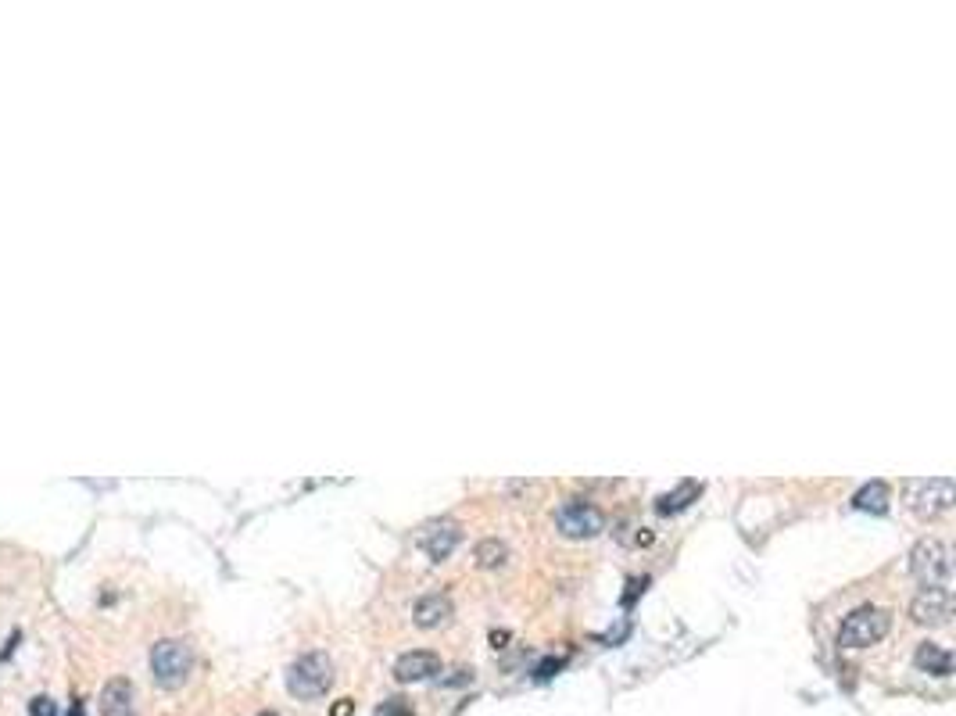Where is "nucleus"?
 I'll return each instance as SVG.
<instances>
[{
	"label": "nucleus",
	"mask_w": 956,
	"mask_h": 716,
	"mask_svg": "<svg viewBox=\"0 0 956 716\" xmlns=\"http://www.w3.org/2000/svg\"><path fill=\"white\" fill-rule=\"evenodd\" d=\"M333 684V663L323 652H308V656L294 659L287 670V691L298 699H319Z\"/></svg>",
	"instance_id": "1"
},
{
	"label": "nucleus",
	"mask_w": 956,
	"mask_h": 716,
	"mask_svg": "<svg viewBox=\"0 0 956 716\" xmlns=\"http://www.w3.org/2000/svg\"><path fill=\"white\" fill-rule=\"evenodd\" d=\"M151 670L162 688H180L194 670V652H190L187 641L165 638L151 648Z\"/></svg>",
	"instance_id": "2"
},
{
	"label": "nucleus",
	"mask_w": 956,
	"mask_h": 716,
	"mask_svg": "<svg viewBox=\"0 0 956 716\" xmlns=\"http://www.w3.org/2000/svg\"><path fill=\"white\" fill-rule=\"evenodd\" d=\"M910 573L921 580L924 588H949L953 580V563H949V548L935 537L917 541L910 552Z\"/></svg>",
	"instance_id": "3"
},
{
	"label": "nucleus",
	"mask_w": 956,
	"mask_h": 716,
	"mask_svg": "<svg viewBox=\"0 0 956 716\" xmlns=\"http://www.w3.org/2000/svg\"><path fill=\"white\" fill-rule=\"evenodd\" d=\"M888 613L878 606H860L853 609V613L842 620V627H838V645L842 648H867V645H878L881 638L888 634Z\"/></svg>",
	"instance_id": "4"
},
{
	"label": "nucleus",
	"mask_w": 956,
	"mask_h": 716,
	"mask_svg": "<svg viewBox=\"0 0 956 716\" xmlns=\"http://www.w3.org/2000/svg\"><path fill=\"white\" fill-rule=\"evenodd\" d=\"M555 527H559V534L573 537V541H581V537H595L606 530V516L595 509V505L581 502V498H570V502H563L559 509H555Z\"/></svg>",
	"instance_id": "5"
},
{
	"label": "nucleus",
	"mask_w": 956,
	"mask_h": 716,
	"mask_svg": "<svg viewBox=\"0 0 956 716\" xmlns=\"http://www.w3.org/2000/svg\"><path fill=\"white\" fill-rule=\"evenodd\" d=\"M906 495H910L914 512H921V516H939V512H946L949 505H953V480L946 477L914 480Z\"/></svg>",
	"instance_id": "6"
},
{
	"label": "nucleus",
	"mask_w": 956,
	"mask_h": 716,
	"mask_svg": "<svg viewBox=\"0 0 956 716\" xmlns=\"http://www.w3.org/2000/svg\"><path fill=\"white\" fill-rule=\"evenodd\" d=\"M910 616L917 623H928V627H946L949 616H953V595L949 588H924L921 595L910 602Z\"/></svg>",
	"instance_id": "7"
},
{
	"label": "nucleus",
	"mask_w": 956,
	"mask_h": 716,
	"mask_svg": "<svg viewBox=\"0 0 956 716\" xmlns=\"http://www.w3.org/2000/svg\"><path fill=\"white\" fill-rule=\"evenodd\" d=\"M459 537H462V530H459V523H452V520H437V523H427V527L419 530V548L434 559V563H444L448 555L455 552V545H459Z\"/></svg>",
	"instance_id": "8"
},
{
	"label": "nucleus",
	"mask_w": 956,
	"mask_h": 716,
	"mask_svg": "<svg viewBox=\"0 0 956 716\" xmlns=\"http://www.w3.org/2000/svg\"><path fill=\"white\" fill-rule=\"evenodd\" d=\"M441 674V656L437 652H405L398 663H394V677L398 681H427V677Z\"/></svg>",
	"instance_id": "9"
},
{
	"label": "nucleus",
	"mask_w": 956,
	"mask_h": 716,
	"mask_svg": "<svg viewBox=\"0 0 956 716\" xmlns=\"http://www.w3.org/2000/svg\"><path fill=\"white\" fill-rule=\"evenodd\" d=\"M452 616H455V606L448 595H423L416 602V609H412V620H416V627H423V631L444 627Z\"/></svg>",
	"instance_id": "10"
},
{
	"label": "nucleus",
	"mask_w": 956,
	"mask_h": 716,
	"mask_svg": "<svg viewBox=\"0 0 956 716\" xmlns=\"http://www.w3.org/2000/svg\"><path fill=\"white\" fill-rule=\"evenodd\" d=\"M101 713L104 716H133V684L129 681H108L101 695Z\"/></svg>",
	"instance_id": "11"
},
{
	"label": "nucleus",
	"mask_w": 956,
	"mask_h": 716,
	"mask_svg": "<svg viewBox=\"0 0 956 716\" xmlns=\"http://www.w3.org/2000/svg\"><path fill=\"white\" fill-rule=\"evenodd\" d=\"M914 663H917V670H924V674H935V677L953 674V656H949L942 645H931V641H924V645L917 648Z\"/></svg>",
	"instance_id": "12"
},
{
	"label": "nucleus",
	"mask_w": 956,
	"mask_h": 716,
	"mask_svg": "<svg viewBox=\"0 0 956 716\" xmlns=\"http://www.w3.org/2000/svg\"><path fill=\"white\" fill-rule=\"evenodd\" d=\"M853 509L860 512H885L888 509V487L881 484V480H874V484L860 487L853 498Z\"/></svg>",
	"instance_id": "13"
},
{
	"label": "nucleus",
	"mask_w": 956,
	"mask_h": 716,
	"mask_svg": "<svg viewBox=\"0 0 956 716\" xmlns=\"http://www.w3.org/2000/svg\"><path fill=\"white\" fill-rule=\"evenodd\" d=\"M699 491H702V487L695 484V480H684V484L677 487V491H670V495H663V498H659V502H656V509L663 512V516H666V512H681L684 505H692L695 498H699Z\"/></svg>",
	"instance_id": "14"
},
{
	"label": "nucleus",
	"mask_w": 956,
	"mask_h": 716,
	"mask_svg": "<svg viewBox=\"0 0 956 716\" xmlns=\"http://www.w3.org/2000/svg\"><path fill=\"white\" fill-rule=\"evenodd\" d=\"M505 563H509V545H505V541H498V537L480 541L477 566H484V570H498V566H505Z\"/></svg>",
	"instance_id": "15"
},
{
	"label": "nucleus",
	"mask_w": 956,
	"mask_h": 716,
	"mask_svg": "<svg viewBox=\"0 0 956 716\" xmlns=\"http://www.w3.org/2000/svg\"><path fill=\"white\" fill-rule=\"evenodd\" d=\"M29 716H58V702L47 699V695H36V699L29 702Z\"/></svg>",
	"instance_id": "16"
},
{
	"label": "nucleus",
	"mask_w": 956,
	"mask_h": 716,
	"mask_svg": "<svg viewBox=\"0 0 956 716\" xmlns=\"http://www.w3.org/2000/svg\"><path fill=\"white\" fill-rule=\"evenodd\" d=\"M380 716H412V709L405 706V699H387L380 706Z\"/></svg>",
	"instance_id": "17"
},
{
	"label": "nucleus",
	"mask_w": 956,
	"mask_h": 716,
	"mask_svg": "<svg viewBox=\"0 0 956 716\" xmlns=\"http://www.w3.org/2000/svg\"><path fill=\"white\" fill-rule=\"evenodd\" d=\"M351 709H355V702L351 699H341L337 706H333V713L330 716H351Z\"/></svg>",
	"instance_id": "18"
},
{
	"label": "nucleus",
	"mask_w": 956,
	"mask_h": 716,
	"mask_svg": "<svg viewBox=\"0 0 956 716\" xmlns=\"http://www.w3.org/2000/svg\"><path fill=\"white\" fill-rule=\"evenodd\" d=\"M69 716H86V709H83V702H72V709H69Z\"/></svg>",
	"instance_id": "19"
},
{
	"label": "nucleus",
	"mask_w": 956,
	"mask_h": 716,
	"mask_svg": "<svg viewBox=\"0 0 956 716\" xmlns=\"http://www.w3.org/2000/svg\"><path fill=\"white\" fill-rule=\"evenodd\" d=\"M265 716H273V713H265Z\"/></svg>",
	"instance_id": "20"
}]
</instances>
